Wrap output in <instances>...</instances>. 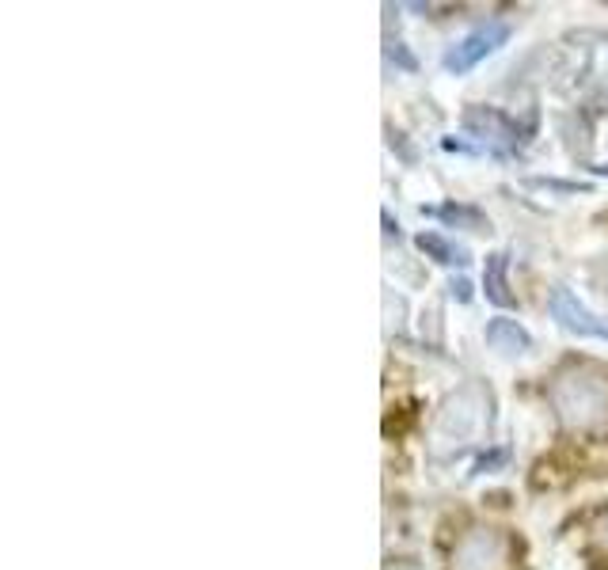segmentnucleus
<instances>
[{
    "instance_id": "nucleus-16",
    "label": "nucleus",
    "mask_w": 608,
    "mask_h": 570,
    "mask_svg": "<svg viewBox=\"0 0 608 570\" xmlns=\"http://www.w3.org/2000/svg\"><path fill=\"white\" fill-rule=\"evenodd\" d=\"M597 536H601V540H605V544H608V517H605V521H601V525H597Z\"/></svg>"
},
{
    "instance_id": "nucleus-13",
    "label": "nucleus",
    "mask_w": 608,
    "mask_h": 570,
    "mask_svg": "<svg viewBox=\"0 0 608 570\" xmlns=\"http://www.w3.org/2000/svg\"><path fill=\"white\" fill-rule=\"evenodd\" d=\"M529 187H548V190H563V194H578V190H589V183H559V179H529Z\"/></svg>"
},
{
    "instance_id": "nucleus-9",
    "label": "nucleus",
    "mask_w": 608,
    "mask_h": 570,
    "mask_svg": "<svg viewBox=\"0 0 608 570\" xmlns=\"http://www.w3.org/2000/svg\"><path fill=\"white\" fill-rule=\"evenodd\" d=\"M415 247L426 255V259H434V263H441V266H464L472 263V255H468V247H460V244H453V240H445L441 232H418L415 236Z\"/></svg>"
},
{
    "instance_id": "nucleus-8",
    "label": "nucleus",
    "mask_w": 608,
    "mask_h": 570,
    "mask_svg": "<svg viewBox=\"0 0 608 570\" xmlns=\"http://www.w3.org/2000/svg\"><path fill=\"white\" fill-rule=\"evenodd\" d=\"M506 270H510V255H506V251L487 255V266H483V293H487V301H491L494 308H513V304H517V297L510 293Z\"/></svg>"
},
{
    "instance_id": "nucleus-15",
    "label": "nucleus",
    "mask_w": 608,
    "mask_h": 570,
    "mask_svg": "<svg viewBox=\"0 0 608 570\" xmlns=\"http://www.w3.org/2000/svg\"><path fill=\"white\" fill-rule=\"evenodd\" d=\"M380 221H384V232H388V236H392V232H399V225L392 221V213H380Z\"/></svg>"
},
{
    "instance_id": "nucleus-10",
    "label": "nucleus",
    "mask_w": 608,
    "mask_h": 570,
    "mask_svg": "<svg viewBox=\"0 0 608 570\" xmlns=\"http://www.w3.org/2000/svg\"><path fill=\"white\" fill-rule=\"evenodd\" d=\"M426 217H437V221H445V225H456V228H468V232H491V221H487V213L475 206H460V202H445V206H430L422 209Z\"/></svg>"
},
{
    "instance_id": "nucleus-12",
    "label": "nucleus",
    "mask_w": 608,
    "mask_h": 570,
    "mask_svg": "<svg viewBox=\"0 0 608 570\" xmlns=\"http://www.w3.org/2000/svg\"><path fill=\"white\" fill-rule=\"evenodd\" d=\"M388 57L396 61L399 69H407V73H415V69H418V61L411 57V50H407L403 42H388Z\"/></svg>"
},
{
    "instance_id": "nucleus-7",
    "label": "nucleus",
    "mask_w": 608,
    "mask_h": 570,
    "mask_svg": "<svg viewBox=\"0 0 608 570\" xmlns=\"http://www.w3.org/2000/svg\"><path fill=\"white\" fill-rule=\"evenodd\" d=\"M487 346H491L494 354H502V358H521V354L532 350V335L517 320H510V316H494L487 323Z\"/></svg>"
},
{
    "instance_id": "nucleus-14",
    "label": "nucleus",
    "mask_w": 608,
    "mask_h": 570,
    "mask_svg": "<svg viewBox=\"0 0 608 570\" xmlns=\"http://www.w3.org/2000/svg\"><path fill=\"white\" fill-rule=\"evenodd\" d=\"M449 289H453V297L460 304L472 301V282H468V278H453V282H449Z\"/></svg>"
},
{
    "instance_id": "nucleus-3",
    "label": "nucleus",
    "mask_w": 608,
    "mask_h": 570,
    "mask_svg": "<svg viewBox=\"0 0 608 570\" xmlns=\"http://www.w3.org/2000/svg\"><path fill=\"white\" fill-rule=\"evenodd\" d=\"M513 540L502 529H472L453 548V570H506Z\"/></svg>"
},
{
    "instance_id": "nucleus-6",
    "label": "nucleus",
    "mask_w": 608,
    "mask_h": 570,
    "mask_svg": "<svg viewBox=\"0 0 608 570\" xmlns=\"http://www.w3.org/2000/svg\"><path fill=\"white\" fill-rule=\"evenodd\" d=\"M464 130L475 133L479 141H487V152H510L521 141L517 122L506 118L502 111H494V107H468L464 111Z\"/></svg>"
},
{
    "instance_id": "nucleus-11",
    "label": "nucleus",
    "mask_w": 608,
    "mask_h": 570,
    "mask_svg": "<svg viewBox=\"0 0 608 570\" xmlns=\"http://www.w3.org/2000/svg\"><path fill=\"white\" fill-rule=\"evenodd\" d=\"M502 464H510V449L506 445H498V449H491V453H483L479 460H475L472 475H483V472H498Z\"/></svg>"
},
{
    "instance_id": "nucleus-1",
    "label": "nucleus",
    "mask_w": 608,
    "mask_h": 570,
    "mask_svg": "<svg viewBox=\"0 0 608 570\" xmlns=\"http://www.w3.org/2000/svg\"><path fill=\"white\" fill-rule=\"evenodd\" d=\"M548 399L567 430L593 434L608 426V377L597 365H567L555 373Z\"/></svg>"
},
{
    "instance_id": "nucleus-2",
    "label": "nucleus",
    "mask_w": 608,
    "mask_h": 570,
    "mask_svg": "<svg viewBox=\"0 0 608 570\" xmlns=\"http://www.w3.org/2000/svg\"><path fill=\"white\" fill-rule=\"evenodd\" d=\"M483 426H491V392L483 384L460 388L456 396L445 399V407L437 415V434L453 437V441H468Z\"/></svg>"
},
{
    "instance_id": "nucleus-5",
    "label": "nucleus",
    "mask_w": 608,
    "mask_h": 570,
    "mask_svg": "<svg viewBox=\"0 0 608 570\" xmlns=\"http://www.w3.org/2000/svg\"><path fill=\"white\" fill-rule=\"evenodd\" d=\"M548 312L551 320L559 323L570 335H582V339H608V323L597 320L586 304L570 293L567 285H555L548 293Z\"/></svg>"
},
{
    "instance_id": "nucleus-17",
    "label": "nucleus",
    "mask_w": 608,
    "mask_h": 570,
    "mask_svg": "<svg viewBox=\"0 0 608 570\" xmlns=\"http://www.w3.org/2000/svg\"><path fill=\"white\" fill-rule=\"evenodd\" d=\"M601 221H608V213H605V217H601Z\"/></svg>"
},
{
    "instance_id": "nucleus-4",
    "label": "nucleus",
    "mask_w": 608,
    "mask_h": 570,
    "mask_svg": "<svg viewBox=\"0 0 608 570\" xmlns=\"http://www.w3.org/2000/svg\"><path fill=\"white\" fill-rule=\"evenodd\" d=\"M510 42V23H502V19H487V23H479L475 31H468V35L456 42L453 50L445 54V69L449 73H468V69H475L483 57H491L494 50H502Z\"/></svg>"
}]
</instances>
